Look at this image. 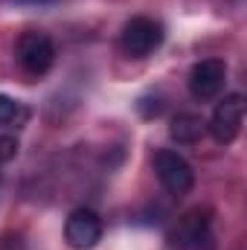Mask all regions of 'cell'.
<instances>
[{"label": "cell", "instance_id": "cell-1", "mask_svg": "<svg viewBox=\"0 0 247 250\" xmlns=\"http://www.w3.org/2000/svg\"><path fill=\"white\" fill-rule=\"evenodd\" d=\"M172 250H215V233L212 218L206 209H192L178 221V227L169 233Z\"/></svg>", "mask_w": 247, "mask_h": 250}, {"label": "cell", "instance_id": "cell-2", "mask_svg": "<svg viewBox=\"0 0 247 250\" xmlns=\"http://www.w3.org/2000/svg\"><path fill=\"white\" fill-rule=\"evenodd\" d=\"M15 56L29 76H44L56 64V44L44 32H23L15 44Z\"/></svg>", "mask_w": 247, "mask_h": 250}, {"label": "cell", "instance_id": "cell-3", "mask_svg": "<svg viewBox=\"0 0 247 250\" xmlns=\"http://www.w3.org/2000/svg\"><path fill=\"white\" fill-rule=\"evenodd\" d=\"M160 41H163V26L145 15L131 18L123 26V38H120L123 50L131 59H145L148 53H154L160 47Z\"/></svg>", "mask_w": 247, "mask_h": 250}, {"label": "cell", "instance_id": "cell-4", "mask_svg": "<svg viewBox=\"0 0 247 250\" xmlns=\"http://www.w3.org/2000/svg\"><path fill=\"white\" fill-rule=\"evenodd\" d=\"M242 123H245V96L242 93H230L224 96L215 111H212V120H209V134L218 140V143H233L242 131Z\"/></svg>", "mask_w": 247, "mask_h": 250}, {"label": "cell", "instance_id": "cell-5", "mask_svg": "<svg viewBox=\"0 0 247 250\" xmlns=\"http://www.w3.org/2000/svg\"><path fill=\"white\" fill-rule=\"evenodd\" d=\"M64 239L73 250H90L102 242V218L93 209H73L64 224Z\"/></svg>", "mask_w": 247, "mask_h": 250}, {"label": "cell", "instance_id": "cell-6", "mask_svg": "<svg viewBox=\"0 0 247 250\" xmlns=\"http://www.w3.org/2000/svg\"><path fill=\"white\" fill-rule=\"evenodd\" d=\"M154 172H157L160 184L169 189L172 195H186L192 189V184H195L192 166L186 163L178 151H169V148H163V151L154 154Z\"/></svg>", "mask_w": 247, "mask_h": 250}, {"label": "cell", "instance_id": "cell-7", "mask_svg": "<svg viewBox=\"0 0 247 250\" xmlns=\"http://www.w3.org/2000/svg\"><path fill=\"white\" fill-rule=\"evenodd\" d=\"M224 82H227V64L221 59H204V62L195 64L192 73H189V90L201 102L215 99L224 90Z\"/></svg>", "mask_w": 247, "mask_h": 250}, {"label": "cell", "instance_id": "cell-8", "mask_svg": "<svg viewBox=\"0 0 247 250\" xmlns=\"http://www.w3.org/2000/svg\"><path fill=\"white\" fill-rule=\"evenodd\" d=\"M201 131H204V123H201V117H195V114H178L175 120H172V128H169V134H172V140L175 143H195L198 137H201Z\"/></svg>", "mask_w": 247, "mask_h": 250}, {"label": "cell", "instance_id": "cell-9", "mask_svg": "<svg viewBox=\"0 0 247 250\" xmlns=\"http://www.w3.org/2000/svg\"><path fill=\"white\" fill-rule=\"evenodd\" d=\"M26 120H29V108H26L23 102H18V99L0 93V125H15V128H21V125H26Z\"/></svg>", "mask_w": 247, "mask_h": 250}, {"label": "cell", "instance_id": "cell-10", "mask_svg": "<svg viewBox=\"0 0 247 250\" xmlns=\"http://www.w3.org/2000/svg\"><path fill=\"white\" fill-rule=\"evenodd\" d=\"M137 111H140L143 117H148V120H151V117H157V114L163 111V102H160L157 96H154V99H151V96H143V99L137 102Z\"/></svg>", "mask_w": 247, "mask_h": 250}, {"label": "cell", "instance_id": "cell-11", "mask_svg": "<svg viewBox=\"0 0 247 250\" xmlns=\"http://www.w3.org/2000/svg\"><path fill=\"white\" fill-rule=\"evenodd\" d=\"M18 154V140L15 137H0V160H12Z\"/></svg>", "mask_w": 247, "mask_h": 250}, {"label": "cell", "instance_id": "cell-12", "mask_svg": "<svg viewBox=\"0 0 247 250\" xmlns=\"http://www.w3.org/2000/svg\"><path fill=\"white\" fill-rule=\"evenodd\" d=\"M15 3H29V6H44V3H56V0H15Z\"/></svg>", "mask_w": 247, "mask_h": 250}]
</instances>
